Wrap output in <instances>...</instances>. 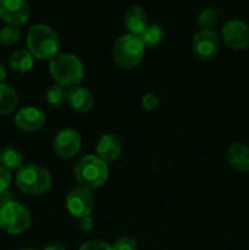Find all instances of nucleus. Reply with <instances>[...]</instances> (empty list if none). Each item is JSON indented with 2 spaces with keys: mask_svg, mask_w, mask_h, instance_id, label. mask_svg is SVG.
<instances>
[{
  "mask_svg": "<svg viewBox=\"0 0 249 250\" xmlns=\"http://www.w3.org/2000/svg\"><path fill=\"white\" fill-rule=\"evenodd\" d=\"M27 46L34 59L51 60L59 54L60 39L51 27L46 24H34L27 34Z\"/></svg>",
  "mask_w": 249,
  "mask_h": 250,
  "instance_id": "obj_1",
  "label": "nucleus"
},
{
  "mask_svg": "<svg viewBox=\"0 0 249 250\" xmlns=\"http://www.w3.org/2000/svg\"><path fill=\"white\" fill-rule=\"evenodd\" d=\"M49 71L58 84L65 88L77 87L84 76V67L73 54H58L49 62Z\"/></svg>",
  "mask_w": 249,
  "mask_h": 250,
  "instance_id": "obj_2",
  "label": "nucleus"
},
{
  "mask_svg": "<svg viewBox=\"0 0 249 250\" xmlns=\"http://www.w3.org/2000/svg\"><path fill=\"white\" fill-rule=\"evenodd\" d=\"M145 53V46L141 38L133 34H124L115 42L112 48V58L124 70H132L142 62Z\"/></svg>",
  "mask_w": 249,
  "mask_h": 250,
  "instance_id": "obj_3",
  "label": "nucleus"
},
{
  "mask_svg": "<svg viewBox=\"0 0 249 250\" xmlns=\"http://www.w3.org/2000/svg\"><path fill=\"white\" fill-rule=\"evenodd\" d=\"M75 176L81 187L87 189L100 188L107 180L109 168L106 163L97 155L83 156L75 167Z\"/></svg>",
  "mask_w": 249,
  "mask_h": 250,
  "instance_id": "obj_4",
  "label": "nucleus"
},
{
  "mask_svg": "<svg viewBox=\"0 0 249 250\" xmlns=\"http://www.w3.org/2000/svg\"><path fill=\"white\" fill-rule=\"evenodd\" d=\"M53 177L46 168L39 165L22 166L16 175V185L27 195H39L51 187Z\"/></svg>",
  "mask_w": 249,
  "mask_h": 250,
  "instance_id": "obj_5",
  "label": "nucleus"
},
{
  "mask_svg": "<svg viewBox=\"0 0 249 250\" xmlns=\"http://www.w3.org/2000/svg\"><path fill=\"white\" fill-rule=\"evenodd\" d=\"M32 224L31 211L19 202L7 203L0 209V229L9 234H21Z\"/></svg>",
  "mask_w": 249,
  "mask_h": 250,
  "instance_id": "obj_6",
  "label": "nucleus"
},
{
  "mask_svg": "<svg viewBox=\"0 0 249 250\" xmlns=\"http://www.w3.org/2000/svg\"><path fill=\"white\" fill-rule=\"evenodd\" d=\"M94 207V198L89 189L83 187H76L66 197V208L68 212L73 217L81 219L83 216H87L92 212Z\"/></svg>",
  "mask_w": 249,
  "mask_h": 250,
  "instance_id": "obj_7",
  "label": "nucleus"
},
{
  "mask_svg": "<svg viewBox=\"0 0 249 250\" xmlns=\"http://www.w3.org/2000/svg\"><path fill=\"white\" fill-rule=\"evenodd\" d=\"M222 38L232 50H244L249 45V27L241 20H231L222 28Z\"/></svg>",
  "mask_w": 249,
  "mask_h": 250,
  "instance_id": "obj_8",
  "label": "nucleus"
},
{
  "mask_svg": "<svg viewBox=\"0 0 249 250\" xmlns=\"http://www.w3.org/2000/svg\"><path fill=\"white\" fill-rule=\"evenodd\" d=\"M220 50V39L211 29H200L193 39V53L199 60H211Z\"/></svg>",
  "mask_w": 249,
  "mask_h": 250,
  "instance_id": "obj_9",
  "label": "nucleus"
},
{
  "mask_svg": "<svg viewBox=\"0 0 249 250\" xmlns=\"http://www.w3.org/2000/svg\"><path fill=\"white\" fill-rule=\"evenodd\" d=\"M54 153L61 159H72L81 149V136L75 129H62L53 142Z\"/></svg>",
  "mask_w": 249,
  "mask_h": 250,
  "instance_id": "obj_10",
  "label": "nucleus"
},
{
  "mask_svg": "<svg viewBox=\"0 0 249 250\" xmlns=\"http://www.w3.org/2000/svg\"><path fill=\"white\" fill-rule=\"evenodd\" d=\"M0 19L10 26H20L28 21L29 6L24 0H0Z\"/></svg>",
  "mask_w": 249,
  "mask_h": 250,
  "instance_id": "obj_11",
  "label": "nucleus"
},
{
  "mask_svg": "<svg viewBox=\"0 0 249 250\" xmlns=\"http://www.w3.org/2000/svg\"><path fill=\"white\" fill-rule=\"evenodd\" d=\"M45 115L39 109L33 106L22 107L15 116V124L24 132H36L43 127Z\"/></svg>",
  "mask_w": 249,
  "mask_h": 250,
  "instance_id": "obj_12",
  "label": "nucleus"
},
{
  "mask_svg": "<svg viewBox=\"0 0 249 250\" xmlns=\"http://www.w3.org/2000/svg\"><path fill=\"white\" fill-rule=\"evenodd\" d=\"M121 150V142L115 134H103L97 144V156L106 164L116 160Z\"/></svg>",
  "mask_w": 249,
  "mask_h": 250,
  "instance_id": "obj_13",
  "label": "nucleus"
},
{
  "mask_svg": "<svg viewBox=\"0 0 249 250\" xmlns=\"http://www.w3.org/2000/svg\"><path fill=\"white\" fill-rule=\"evenodd\" d=\"M67 103L75 111L87 112L94 105V98L87 88L77 85L68 90Z\"/></svg>",
  "mask_w": 249,
  "mask_h": 250,
  "instance_id": "obj_14",
  "label": "nucleus"
},
{
  "mask_svg": "<svg viewBox=\"0 0 249 250\" xmlns=\"http://www.w3.org/2000/svg\"><path fill=\"white\" fill-rule=\"evenodd\" d=\"M227 159L232 168L238 172H249V146L234 143L227 150Z\"/></svg>",
  "mask_w": 249,
  "mask_h": 250,
  "instance_id": "obj_15",
  "label": "nucleus"
},
{
  "mask_svg": "<svg viewBox=\"0 0 249 250\" xmlns=\"http://www.w3.org/2000/svg\"><path fill=\"white\" fill-rule=\"evenodd\" d=\"M124 26L128 29L129 34L141 36L146 28V15L144 10L139 6H132L127 10L124 15Z\"/></svg>",
  "mask_w": 249,
  "mask_h": 250,
  "instance_id": "obj_16",
  "label": "nucleus"
},
{
  "mask_svg": "<svg viewBox=\"0 0 249 250\" xmlns=\"http://www.w3.org/2000/svg\"><path fill=\"white\" fill-rule=\"evenodd\" d=\"M9 66L14 72L26 73L34 66V56L29 50H17L10 56Z\"/></svg>",
  "mask_w": 249,
  "mask_h": 250,
  "instance_id": "obj_17",
  "label": "nucleus"
},
{
  "mask_svg": "<svg viewBox=\"0 0 249 250\" xmlns=\"http://www.w3.org/2000/svg\"><path fill=\"white\" fill-rule=\"evenodd\" d=\"M0 166L7 171L20 170L23 166V156L14 146H5L0 150Z\"/></svg>",
  "mask_w": 249,
  "mask_h": 250,
  "instance_id": "obj_18",
  "label": "nucleus"
},
{
  "mask_svg": "<svg viewBox=\"0 0 249 250\" xmlns=\"http://www.w3.org/2000/svg\"><path fill=\"white\" fill-rule=\"evenodd\" d=\"M19 105L17 93L6 84H0V116L9 115Z\"/></svg>",
  "mask_w": 249,
  "mask_h": 250,
  "instance_id": "obj_19",
  "label": "nucleus"
},
{
  "mask_svg": "<svg viewBox=\"0 0 249 250\" xmlns=\"http://www.w3.org/2000/svg\"><path fill=\"white\" fill-rule=\"evenodd\" d=\"M142 43L145 48H155L163 42L164 39V29L159 24H149L144 29L143 33L139 36Z\"/></svg>",
  "mask_w": 249,
  "mask_h": 250,
  "instance_id": "obj_20",
  "label": "nucleus"
},
{
  "mask_svg": "<svg viewBox=\"0 0 249 250\" xmlns=\"http://www.w3.org/2000/svg\"><path fill=\"white\" fill-rule=\"evenodd\" d=\"M45 99L51 106H62L68 99V90L60 84H54L46 90Z\"/></svg>",
  "mask_w": 249,
  "mask_h": 250,
  "instance_id": "obj_21",
  "label": "nucleus"
},
{
  "mask_svg": "<svg viewBox=\"0 0 249 250\" xmlns=\"http://www.w3.org/2000/svg\"><path fill=\"white\" fill-rule=\"evenodd\" d=\"M220 21V11L216 7H205L198 16V26L200 29H211Z\"/></svg>",
  "mask_w": 249,
  "mask_h": 250,
  "instance_id": "obj_22",
  "label": "nucleus"
},
{
  "mask_svg": "<svg viewBox=\"0 0 249 250\" xmlns=\"http://www.w3.org/2000/svg\"><path fill=\"white\" fill-rule=\"evenodd\" d=\"M21 38V31L17 26H7L2 27L0 29V43L4 44V45H14Z\"/></svg>",
  "mask_w": 249,
  "mask_h": 250,
  "instance_id": "obj_23",
  "label": "nucleus"
},
{
  "mask_svg": "<svg viewBox=\"0 0 249 250\" xmlns=\"http://www.w3.org/2000/svg\"><path fill=\"white\" fill-rule=\"evenodd\" d=\"M142 107L146 111H154L159 106V98L155 93H146L142 98Z\"/></svg>",
  "mask_w": 249,
  "mask_h": 250,
  "instance_id": "obj_24",
  "label": "nucleus"
},
{
  "mask_svg": "<svg viewBox=\"0 0 249 250\" xmlns=\"http://www.w3.org/2000/svg\"><path fill=\"white\" fill-rule=\"evenodd\" d=\"M111 247L112 250H137V242L129 237H121Z\"/></svg>",
  "mask_w": 249,
  "mask_h": 250,
  "instance_id": "obj_25",
  "label": "nucleus"
},
{
  "mask_svg": "<svg viewBox=\"0 0 249 250\" xmlns=\"http://www.w3.org/2000/svg\"><path fill=\"white\" fill-rule=\"evenodd\" d=\"M80 250H112V247L102 241H89L83 243Z\"/></svg>",
  "mask_w": 249,
  "mask_h": 250,
  "instance_id": "obj_26",
  "label": "nucleus"
},
{
  "mask_svg": "<svg viewBox=\"0 0 249 250\" xmlns=\"http://www.w3.org/2000/svg\"><path fill=\"white\" fill-rule=\"evenodd\" d=\"M11 173L10 171H7L6 168L1 167L0 166V192H4V190L9 189V186L11 183Z\"/></svg>",
  "mask_w": 249,
  "mask_h": 250,
  "instance_id": "obj_27",
  "label": "nucleus"
},
{
  "mask_svg": "<svg viewBox=\"0 0 249 250\" xmlns=\"http://www.w3.org/2000/svg\"><path fill=\"white\" fill-rule=\"evenodd\" d=\"M78 225L82 231H90L94 227V219L90 215H87V216L78 219Z\"/></svg>",
  "mask_w": 249,
  "mask_h": 250,
  "instance_id": "obj_28",
  "label": "nucleus"
},
{
  "mask_svg": "<svg viewBox=\"0 0 249 250\" xmlns=\"http://www.w3.org/2000/svg\"><path fill=\"white\" fill-rule=\"evenodd\" d=\"M12 200H14V193L11 190L6 189L4 192H0V205H1V208Z\"/></svg>",
  "mask_w": 249,
  "mask_h": 250,
  "instance_id": "obj_29",
  "label": "nucleus"
},
{
  "mask_svg": "<svg viewBox=\"0 0 249 250\" xmlns=\"http://www.w3.org/2000/svg\"><path fill=\"white\" fill-rule=\"evenodd\" d=\"M44 250H66V249L63 248L61 244L51 243V244H49V246H46L45 248H44Z\"/></svg>",
  "mask_w": 249,
  "mask_h": 250,
  "instance_id": "obj_30",
  "label": "nucleus"
},
{
  "mask_svg": "<svg viewBox=\"0 0 249 250\" xmlns=\"http://www.w3.org/2000/svg\"><path fill=\"white\" fill-rule=\"evenodd\" d=\"M5 78H6V68H5V66L0 62V84L4 83Z\"/></svg>",
  "mask_w": 249,
  "mask_h": 250,
  "instance_id": "obj_31",
  "label": "nucleus"
},
{
  "mask_svg": "<svg viewBox=\"0 0 249 250\" xmlns=\"http://www.w3.org/2000/svg\"><path fill=\"white\" fill-rule=\"evenodd\" d=\"M21 250H34V249H21Z\"/></svg>",
  "mask_w": 249,
  "mask_h": 250,
  "instance_id": "obj_32",
  "label": "nucleus"
},
{
  "mask_svg": "<svg viewBox=\"0 0 249 250\" xmlns=\"http://www.w3.org/2000/svg\"><path fill=\"white\" fill-rule=\"evenodd\" d=\"M0 209H1V205H0Z\"/></svg>",
  "mask_w": 249,
  "mask_h": 250,
  "instance_id": "obj_33",
  "label": "nucleus"
}]
</instances>
